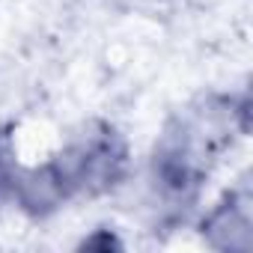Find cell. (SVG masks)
<instances>
[{
    "label": "cell",
    "instance_id": "cell-1",
    "mask_svg": "<svg viewBox=\"0 0 253 253\" xmlns=\"http://www.w3.org/2000/svg\"><path fill=\"white\" fill-rule=\"evenodd\" d=\"M128 164L122 137L110 125H89V128L51 164L15 176L12 197L24 211L42 217L54 211L72 194H104L119 185Z\"/></svg>",
    "mask_w": 253,
    "mask_h": 253
},
{
    "label": "cell",
    "instance_id": "cell-2",
    "mask_svg": "<svg viewBox=\"0 0 253 253\" xmlns=\"http://www.w3.org/2000/svg\"><path fill=\"white\" fill-rule=\"evenodd\" d=\"M217 152L211 134L203 131V116L179 122L176 131H167L155 149V185L173 203L194 200L203 176L209 173V158Z\"/></svg>",
    "mask_w": 253,
    "mask_h": 253
},
{
    "label": "cell",
    "instance_id": "cell-3",
    "mask_svg": "<svg viewBox=\"0 0 253 253\" xmlns=\"http://www.w3.org/2000/svg\"><path fill=\"white\" fill-rule=\"evenodd\" d=\"M15 149H12V137L6 128H0V200L6 194H12V182H15Z\"/></svg>",
    "mask_w": 253,
    "mask_h": 253
},
{
    "label": "cell",
    "instance_id": "cell-4",
    "mask_svg": "<svg viewBox=\"0 0 253 253\" xmlns=\"http://www.w3.org/2000/svg\"><path fill=\"white\" fill-rule=\"evenodd\" d=\"M95 244H104V247H119V241H116L113 235H110V238L104 235V238H89V241H84V247H95Z\"/></svg>",
    "mask_w": 253,
    "mask_h": 253
}]
</instances>
